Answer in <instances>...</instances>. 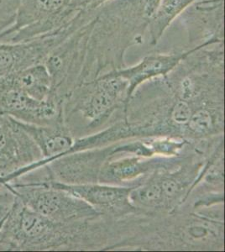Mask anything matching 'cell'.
I'll return each mask as SVG.
<instances>
[{"instance_id": "obj_1", "label": "cell", "mask_w": 225, "mask_h": 252, "mask_svg": "<svg viewBox=\"0 0 225 252\" xmlns=\"http://www.w3.org/2000/svg\"><path fill=\"white\" fill-rule=\"evenodd\" d=\"M66 223L32 211L16 197L0 229V252L57 249L66 241Z\"/></svg>"}, {"instance_id": "obj_2", "label": "cell", "mask_w": 225, "mask_h": 252, "mask_svg": "<svg viewBox=\"0 0 225 252\" xmlns=\"http://www.w3.org/2000/svg\"><path fill=\"white\" fill-rule=\"evenodd\" d=\"M17 198L32 211L59 222H68L97 212L86 202L68 192L49 186L44 181L6 183Z\"/></svg>"}, {"instance_id": "obj_3", "label": "cell", "mask_w": 225, "mask_h": 252, "mask_svg": "<svg viewBox=\"0 0 225 252\" xmlns=\"http://www.w3.org/2000/svg\"><path fill=\"white\" fill-rule=\"evenodd\" d=\"M63 103L57 97L34 99L16 89L6 78H0V114L16 121L38 126L63 123Z\"/></svg>"}, {"instance_id": "obj_4", "label": "cell", "mask_w": 225, "mask_h": 252, "mask_svg": "<svg viewBox=\"0 0 225 252\" xmlns=\"http://www.w3.org/2000/svg\"><path fill=\"white\" fill-rule=\"evenodd\" d=\"M43 159L19 121L0 114V178Z\"/></svg>"}, {"instance_id": "obj_5", "label": "cell", "mask_w": 225, "mask_h": 252, "mask_svg": "<svg viewBox=\"0 0 225 252\" xmlns=\"http://www.w3.org/2000/svg\"><path fill=\"white\" fill-rule=\"evenodd\" d=\"M67 32L56 30L33 40L15 43L0 42V78H4L38 63L66 40Z\"/></svg>"}, {"instance_id": "obj_6", "label": "cell", "mask_w": 225, "mask_h": 252, "mask_svg": "<svg viewBox=\"0 0 225 252\" xmlns=\"http://www.w3.org/2000/svg\"><path fill=\"white\" fill-rule=\"evenodd\" d=\"M219 42H223V40L212 39L197 45L194 48L190 49L187 52L175 54L150 55L135 66L116 70L111 72L118 77L124 78L128 83L126 98V103L127 104L135 89L140 86L141 83L160 76L168 74L169 72L176 68L180 63L185 60L186 58L190 57L192 54H193L194 52Z\"/></svg>"}, {"instance_id": "obj_7", "label": "cell", "mask_w": 225, "mask_h": 252, "mask_svg": "<svg viewBox=\"0 0 225 252\" xmlns=\"http://www.w3.org/2000/svg\"><path fill=\"white\" fill-rule=\"evenodd\" d=\"M49 186L68 192L96 209L110 212H122L134 209L129 199L132 188L111 186L107 184H64L58 181L43 180Z\"/></svg>"}, {"instance_id": "obj_8", "label": "cell", "mask_w": 225, "mask_h": 252, "mask_svg": "<svg viewBox=\"0 0 225 252\" xmlns=\"http://www.w3.org/2000/svg\"><path fill=\"white\" fill-rule=\"evenodd\" d=\"M20 125L36 144L43 156V159L32 165L34 170L66 155L74 144L63 122L52 126H38L23 122H20Z\"/></svg>"}, {"instance_id": "obj_9", "label": "cell", "mask_w": 225, "mask_h": 252, "mask_svg": "<svg viewBox=\"0 0 225 252\" xmlns=\"http://www.w3.org/2000/svg\"><path fill=\"white\" fill-rule=\"evenodd\" d=\"M93 88L84 108V115L95 122L102 121L109 115L123 96L126 98L128 83L124 78L108 72L95 81Z\"/></svg>"}, {"instance_id": "obj_10", "label": "cell", "mask_w": 225, "mask_h": 252, "mask_svg": "<svg viewBox=\"0 0 225 252\" xmlns=\"http://www.w3.org/2000/svg\"><path fill=\"white\" fill-rule=\"evenodd\" d=\"M4 78L16 89L36 100L47 101L57 97L52 92V78L43 63L29 66Z\"/></svg>"}, {"instance_id": "obj_11", "label": "cell", "mask_w": 225, "mask_h": 252, "mask_svg": "<svg viewBox=\"0 0 225 252\" xmlns=\"http://www.w3.org/2000/svg\"><path fill=\"white\" fill-rule=\"evenodd\" d=\"M198 0H161L157 11L149 20L151 45H156L178 15Z\"/></svg>"}, {"instance_id": "obj_12", "label": "cell", "mask_w": 225, "mask_h": 252, "mask_svg": "<svg viewBox=\"0 0 225 252\" xmlns=\"http://www.w3.org/2000/svg\"><path fill=\"white\" fill-rule=\"evenodd\" d=\"M150 166L148 160H141L140 158H125L106 164L102 168L100 177L101 181L108 184L126 182L147 172Z\"/></svg>"}, {"instance_id": "obj_13", "label": "cell", "mask_w": 225, "mask_h": 252, "mask_svg": "<svg viewBox=\"0 0 225 252\" xmlns=\"http://www.w3.org/2000/svg\"><path fill=\"white\" fill-rule=\"evenodd\" d=\"M129 199L131 204L146 208H157L165 202L159 180L151 181L140 188L132 189Z\"/></svg>"}, {"instance_id": "obj_14", "label": "cell", "mask_w": 225, "mask_h": 252, "mask_svg": "<svg viewBox=\"0 0 225 252\" xmlns=\"http://www.w3.org/2000/svg\"><path fill=\"white\" fill-rule=\"evenodd\" d=\"M187 125L189 130L195 135H206L214 128V120L208 109H201L193 113Z\"/></svg>"}, {"instance_id": "obj_15", "label": "cell", "mask_w": 225, "mask_h": 252, "mask_svg": "<svg viewBox=\"0 0 225 252\" xmlns=\"http://www.w3.org/2000/svg\"><path fill=\"white\" fill-rule=\"evenodd\" d=\"M159 182L165 202H170L173 198H177V195H179L183 189V183L173 176L163 177V178L159 179Z\"/></svg>"}, {"instance_id": "obj_16", "label": "cell", "mask_w": 225, "mask_h": 252, "mask_svg": "<svg viewBox=\"0 0 225 252\" xmlns=\"http://www.w3.org/2000/svg\"><path fill=\"white\" fill-rule=\"evenodd\" d=\"M193 115V110L189 103L186 100L177 101L171 109V120L178 126H184L188 124Z\"/></svg>"}, {"instance_id": "obj_17", "label": "cell", "mask_w": 225, "mask_h": 252, "mask_svg": "<svg viewBox=\"0 0 225 252\" xmlns=\"http://www.w3.org/2000/svg\"><path fill=\"white\" fill-rule=\"evenodd\" d=\"M19 1H9L0 4V33L14 22Z\"/></svg>"}, {"instance_id": "obj_18", "label": "cell", "mask_w": 225, "mask_h": 252, "mask_svg": "<svg viewBox=\"0 0 225 252\" xmlns=\"http://www.w3.org/2000/svg\"><path fill=\"white\" fill-rule=\"evenodd\" d=\"M109 0H71V4L78 10H92L103 5Z\"/></svg>"}, {"instance_id": "obj_19", "label": "cell", "mask_w": 225, "mask_h": 252, "mask_svg": "<svg viewBox=\"0 0 225 252\" xmlns=\"http://www.w3.org/2000/svg\"><path fill=\"white\" fill-rule=\"evenodd\" d=\"M160 3L161 0H142L143 15L147 20H150L153 16Z\"/></svg>"}, {"instance_id": "obj_20", "label": "cell", "mask_w": 225, "mask_h": 252, "mask_svg": "<svg viewBox=\"0 0 225 252\" xmlns=\"http://www.w3.org/2000/svg\"><path fill=\"white\" fill-rule=\"evenodd\" d=\"M9 1H18V0H0V4L6 3V2H9Z\"/></svg>"}]
</instances>
